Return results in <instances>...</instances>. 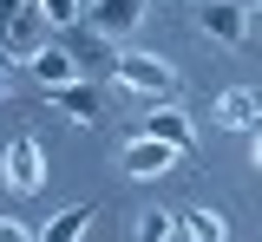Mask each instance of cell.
<instances>
[{
	"instance_id": "cell-10",
	"label": "cell",
	"mask_w": 262,
	"mask_h": 242,
	"mask_svg": "<svg viewBox=\"0 0 262 242\" xmlns=\"http://www.w3.org/2000/svg\"><path fill=\"white\" fill-rule=\"evenodd\" d=\"M144 20V0H92V33H131Z\"/></svg>"
},
{
	"instance_id": "cell-14",
	"label": "cell",
	"mask_w": 262,
	"mask_h": 242,
	"mask_svg": "<svg viewBox=\"0 0 262 242\" xmlns=\"http://www.w3.org/2000/svg\"><path fill=\"white\" fill-rule=\"evenodd\" d=\"M0 242H39V236H33L20 216H0Z\"/></svg>"
},
{
	"instance_id": "cell-15",
	"label": "cell",
	"mask_w": 262,
	"mask_h": 242,
	"mask_svg": "<svg viewBox=\"0 0 262 242\" xmlns=\"http://www.w3.org/2000/svg\"><path fill=\"white\" fill-rule=\"evenodd\" d=\"M249 164H256V171H262V125H256V131H249Z\"/></svg>"
},
{
	"instance_id": "cell-1",
	"label": "cell",
	"mask_w": 262,
	"mask_h": 242,
	"mask_svg": "<svg viewBox=\"0 0 262 242\" xmlns=\"http://www.w3.org/2000/svg\"><path fill=\"white\" fill-rule=\"evenodd\" d=\"M112 72H118V85L138 92V99H170L177 92V72L164 66L158 53H112Z\"/></svg>"
},
{
	"instance_id": "cell-4",
	"label": "cell",
	"mask_w": 262,
	"mask_h": 242,
	"mask_svg": "<svg viewBox=\"0 0 262 242\" xmlns=\"http://www.w3.org/2000/svg\"><path fill=\"white\" fill-rule=\"evenodd\" d=\"M216 125H223V131H256V125H262V92H256V85L216 92Z\"/></svg>"
},
{
	"instance_id": "cell-5",
	"label": "cell",
	"mask_w": 262,
	"mask_h": 242,
	"mask_svg": "<svg viewBox=\"0 0 262 242\" xmlns=\"http://www.w3.org/2000/svg\"><path fill=\"white\" fill-rule=\"evenodd\" d=\"M177 157H184V151H177V144H164V138H144V131L125 138V171H131V177H164Z\"/></svg>"
},
{
	"instance_id": "cell-6",
	"label": "cell",
	"mask_w": 262,
	"mask_h": 242,
	"mask_svg": "<svg viewBox=\"0 0 262 242\" xmlns=\"http://www.w3.org/2000/svg\"><path fill=\"white\" fill-rule=\"evenodd\" d=\"M138 131H144V138H164V144H177V151H196V125L184 118V111H177V105H151Z\"/></svg>"
},
{
	"instance_id": "cell-12",
	"label": "cell",
	"mask_w": 262,
	"mask_h": 242,
	"mask_svg": "<svg viewBox=\"0 0 262 242\" xmlns=\"http://www.w3.org/2000/svg\"><path fill=\"white\" fill-rule=\"evenodd\" d=\"M170 236H177V209L151 203L144 216H138V242H170Z\"/></svg>"
},
{
	"instance_id": "cell-7",
	"label": "cell",
	"mask_w": 262,
	"mask_h": 242,
	"mask_svg": "<svg viewBox=\"0 0 262 242\" xmlns=\"http://www.w3.org/2000/svg\"><path fill=\"white\" fill-rule=\"evenodd\" d=\"M27 72L46 85V92H59V85H72V79H79V53H66V46H39V53L27 59Z\"/></svg>"
},
{
	"instance_id": "cell-2",
	"label": "cell",
	"mask_w": 262,
	"mask_h": 242,
	"mask_svg": "<svg viewBox=\"0 0 262 242\" xmlns=\"http://www.w3.org/2000/svg\"><path fill=\"white\" fill-rule=\"evenodd\" d=\"M0 177H7L13 197H33V190L46 183V151H39L33 138H13V144H7V157H0Z\"/></svg>"
},
{
	"instance_id": "cell-9",
	"label": "cell",
	"mask_w": 262,
	"mask_h": 242,
	"mask_svg": "<svg viewBox=\"0 0 262 242\" xmlns=\"http://www.w3.org/2000/svg\"><path fill=\"white\" fill-rule=\"evenodd\" d=\"M177 229L190 242H229V223L216 209H203V203H177Z\"/></svg>"
},
{
	"instance_id": "cell-16",
	"label": "cell",
	"mask_w": 262,
	"mask_h": 242,
	"mask_svg": "<svg viewBox=\"0 0 262 242\" xmlns=\"http://www.w3.org/2000/svg\"><path fill=\"white\" fill-rule=\"evenodd\" d=\"M13 7H27V0H0V20H7V13H13Z\"/></svg>"
},
{
	"instance_id": "cell-13",
	"label": "cell",
	"mask_w": 262,
	"mask_h": 242,
	"mask_svg": "<svg viewBox=\"0 0 262 242\" xmlns=\"http://www.w3.org/2000/svg\"><path fill=\"white\" fill-rule=\"evenodd\" d=\"M39 13H46L53 27H72V20H79V0H39Z\"/></svg>"
},
{
	"instance_id": "cell-8",
	"label": "cell",
	"mask_w": 262,
	"mask_h": 242,
	"mask_svg": "<svg viewBox=\"0 0 262 242\" xmlns=\"http://www.w3.org/2000/svg\"><path fill=\"white\" fill-rule=\"evenodd\" d=\"M46 99L59 105L66 118H79V125H98V118H105V99H98V85H85V79H72V85L46 92Z\"/></svg>"
},
{
	"instance_id": "cell-17",
	"label": "cell",
	"mask_w": 262,
	"mask_h": 242,
	"mask_svg": "<svg viewBox=\"0 0 262 242\" xmlns=\"http://www.w3.org/2000/svg\"><path fill=\"white\" fill-rule=\"evenodd\" d=\"M236 7H262V0H236Z\"/></svg>"
},
{
	"instance_id": "cell-3",
	"label": "cell",
	"mask_w": 262,
	"mask_h": 242,
	"mask_svg": "<svg viewBox=\"0 0 262 242\" xmlns=\"http://www.w3.org/2000/svg\"><path fill=\"white\" fill-rule=\"evenodd\" d=\"M196 27L210 39H223V46H243L249 39V7H236V0H196Z\"/></svg>"
},
{
	"instance_id": "cell-11",
	"label": "cell",
	"mask_w": 262,
	"mask_h": 242,
	"mask_svg": "<svg viewBox=\"0 0 262 242\" xmlns=\"http://www.w3.org/2000/svg\"><path fill=\"white\" fill-rule=\"evenodd\" d=\"M85 229H92V203H72V209H59V216L39 229V242H79Z\"/></svg>"
}]
</instances>
